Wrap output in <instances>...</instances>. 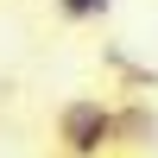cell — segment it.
Segmentation results:
<instances>
[{"instance_id":"cell-1","label":"cell","mask_w":158,"mask_h":158,"mask_svg":"<svg viewBox=\"0 0 158 158\" xmlns=\"http://www.w3.org/2000/svg\"><path fill=\"white\" fill-rule=\"evenodd\" d=\"M57 146L70 158H101L108 146H120V108H108L101 95H76L57 108Z\"/></svg>"},{"instance_id":"cell-2","label":"cell","mask_w":158,"mask_h":158,"mask_svg":"<svg viewBox=\"0 0 158 158\" xmlns=\"http://www.w3.org/2000/svg\"><path fill=\"white\" fill-rule=\"evenodd\" d=\"M158 139V114L152 108H120V146H152Z\"/></svg>"},{"instance_id":"cell-3","label":"cell","mask_w":158,"mask_h":158,"mask_svg":"<svg viewBox=\"0 0 158 158\" xmlns=\"http://www.w3.org/2000/svg\"><path fill=\"white\" fill-rule=\"evenodd\" d=\"M108 13H114V0H57V19H70V25L108 19Z\"/></svg>"}]
</instances>
